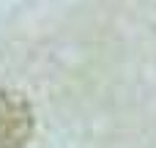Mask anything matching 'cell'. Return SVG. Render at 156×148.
I'll list each match as a JSON object with an SVG mask.
<instances>
[{"mask_svg": "<svg viewBox=\"0 0 156 148\" xmlns=\"http://www.w3.org/2000/svg\"><path fill=\"white\" fill-rule=\"evenodd\" d=\"M33 107L16 91L0 88V148H25L33 137Z\"/></svg>", "mask_w": 156, "mask_h": 148, "instance_id": "cell-1", "label": "cell"}]
</instances>
